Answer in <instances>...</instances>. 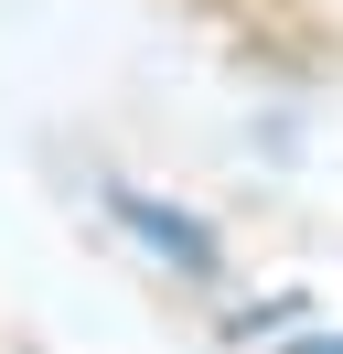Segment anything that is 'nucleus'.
<instances>
[{
  "label": "nucleus",
  "mask_w": 343,
  "mask_h": 354,
  "mask_svg": "<svg viewBox=\"0 0 343 354\" xmlns=\"http://www.w3.org/2000/svg\"><path fill=\"white\" fill-rule=\"evenodd\" d=\"M322 354H343V344H322Z\"/></svg>",
  "instance_id": "f257e3e1"
}]
</instances>
